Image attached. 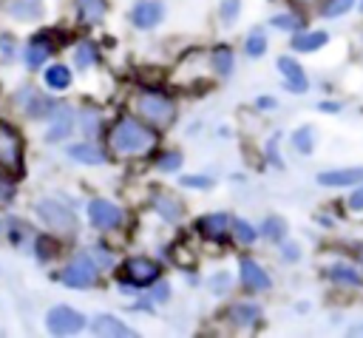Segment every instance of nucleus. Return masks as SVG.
<instances>
[{"mask_svg": "<svg viewBox=\"0 0 363 338\" xmlns=\"http://www.w3.org/2000/svg\"><path fill=\"white\" fill-rule=\"evenodd\" d=\"M111 148L119 153H145L147 148H153V131H147L136 119H119L111 133Z\"/></svg>", "mask_w": 363, "mask_h": 338, "instance_id": "nucleus-1", "label": "nucleus"}, {"mask_svg": "<svg viewBox=\"0 0 363 338\" xmlns=\"http://www.w3.org/2000/svg\"><path fill=\"white\" fill-rule=\"evenodd\" d=\"M0 168L17 173L23 168V139L14 125L0 119Z\"/></svg>", "mask_w": 363, "mask_h": 338, "instance_id": "nucleus-2", "label": "nucleus"}, {"mask_svg": "<svg viewBox=\"0 0 363 338\" xmlns=\"http://www.w3.org/2000/svg\"><path fill=\"white\" fill-rule=\"evenodd\" d=\"M37 216L48 224V227H54L57 233H71L74 230V213L68 210V205H62L60 199H40L37 202Z\"/></svg>", "mask_w": 363, "mask_h": 338, "instance_id": "nucleus-3", "label": "nucleus"}, {"mask_svg": "<svg viewBox=\"0 0 363 338\" xmlns=\"http://www.w3.org/2000/svg\"><path fill=\"white\" fill-rule=\"evenodd\" d=\"M133 105H136V111H139L145 119H150L153 125H167V122L173 119V102L164 99V97H159V94H139V97L133 99Z\"/></svg>", "mask_w": 363, "mask_h": 338, "instance_id": "nucleus-4", "label": "nucleus"}, {"mask_svg": "<svg viewBox=\"0 0 363 338\" xmlns=\"http://www.w3.org/2000/svg\"><path fill=\"white\" fill-rule=\"evenodd\" d=\"M62 281L68 287H88V284H94L96 281V264H94V258L85 256V253L77 256V258H71L68 267L62 270Z\"/></svg>", "mask_w": 363, "mask_h": 338, "instance_id": "nucleus-5", "label": "nucleus"}, {"mask_svg": "<svg viewBox=\"0 0 363 338\" xmlns=\"http://www.w3.org/2000/svg\"><path fill=\"white\" fill-rule=\"evenodd\" d=\"M45 324H48V329H51L54 335H71V332H79V329L85 327V318H82L77 310L60 304V307H54V310L48 312Z\"/></svg>", "mask_w": 363, "mask_h": 338, "instance_id": "nucleus-6", "label": "nucleus"}, {"mask_svg": "<svg viewBox=\"0 0 363 338\" xmlns=\"http://www.w3.org/2000/svg\"><path fill=\"white\" fill-rule=\"evenodd\" d=\"M88 216H91V224L99 227V230H111V227H116L122 222V210L116 205L105 202V199H94L88 205Z\"/></svg>", "mask_w": 363, "mask_h": 338, "instance_id": "nucleus-7", "label": "nucleus"}, {"mask_svg": "<svg viewBox=\"0 0 363 338\" xmlns=\"http://www.w3.org/2000/svg\"><path fill=\"white\" fill-rule=\"evenodd\" d=\"M122 276H125V281H130L136 287H145V284H150V281L159 278V264L150 261V258H130L125 264V273Z\"/></svg>", "mask_w": 363, "mask_h": 338, "instance_id": "nucleus-8", "label": "nucleus"}, {"mask_svg": "<svg viewBox=\"0 0 363 338\" xmlns=\"http://www.w3.org/2000/svg\"><path fill=\"white\" fill-rule=\"evenodd\" d=\"M71 128H74V108L71 105H65V102H60V105H51V128H48V139L54 142V139H65L68 133H71Z\"/></svg>", "mask_w": 363, "mask_h": 338, "instance_id": "nucleus-9", "label": "nucleus"}, {"mask_svg": "<svg viewBox=\"0 0 363 338\" xmlns=\"http://www.w3.org/2000/svg\"><path fill=\"white\" fill-rule=\"evenodd\" d=\"M162 3H156V0H139L133 9H130V20H133V26H139V28H150V26H156L159 20H162Z\"/></svg>", "mask_w": 363, "mask_h": 338, "instance_id": "nucleus-10", "label": "nucleus"}, {"mask_svg": "<svg viewBox=\"0 0 363 338\" xmlns=\"http://www.w3.org/2000/svg\"><path fill=\"white\" fill-rule=\"evenodd\" d=\"M363 179V168H343V170H323L318 173V182L326 187H343V185H354Z\"/></svg>", "mask_w": 363, "mask_h": 338, "instance_id": "nucleus-11", "label": "nucleus"}, {"mask_svg": "<svg viewBox=\"0 0 363 338\" xmlns=\"http://www.w3.org/2000/svg\"><path fill=\"white\" fill-rule=\"evenodd\" d=\"M91 329H94L96 335H116V338L133 335V329H130L128 324H122L119 318H113V315H99V318H94Z\"/></svg>", "mask_w": 363, "mask_h": 338, "instance_id": "nucleus-12", "label": "nucleus"}, {"mask_svg": "<svg viewBox=\"0 0 363 338\" xmlns=\"http://www.w3.org/2000/svg\"><path fill=\"white\" fill-rule=\"evenodd\" d=\"M241 281H244L250 290H267V287H269V276L264 273V267H258V264L250 261V258L241 261Z\"/></svg>", "mask_w": 363, "mask_h": 338, "instance_id": "nucleus-13", "label": "nucleus"}, {"mask_svg": "<svg viewBox=\"0 0 363 338\" xmlns=\"http://www.w3.org/2000/svg\"><path fill=\"white\" fill-rule=\"evenodd\" d=\"M278 68L284 71V77H286V88H292V91H298V94H303L306 91V74L301 71V65L295 62V60H289V57H281L278 60Z\"/></svg>", "mask_w": 363, "mask_h": 338, "instance_id": "nucleus-14", "label": "nucleus"}, {"mask_svg": "<svg viewBox=\"0 0 363 338\" xmlns=\"http://www.w3.org/2000/svg\"><path fill=\"white\" fill-rule=\"evenodd\" d=\"M230 224H233V219H230V216H224V213H213V216L199 219V230H201L204 236H210V239L224 236V233L230 230Z\"/></svg>", "mask_w": 363, "mask_h": 338, "instance_id": "nucleus-15", "label": "nucleus"}, {"mask_svg": "<svg viewBox=\"0 0 363 338\" xmlns=\"http://www.w3.org/2000/svg\"><path fill=\"white\" fill-rule=\"evenodd\" d=\"M6 9L20 20H37L43 14V0H6Z\"/></svg>", "mask_w": 363, "mask_h": 338, "instance_id": "nucleus-16", "label": "nucleus"}, {"mask_svg": "<svg viewBox=\"0 0 363 338\" xmlns=\"http://www.w3.org/2000/svg\"><path fill=\"white\" fill-rule=\"evenodd\" d=\"M48 54H51V45L45 43V37H37V40H31L28 48H26V65H28V68H37V65L45 62Z\"/></svg>", "mask_w": 363, "mask_h": 338, "instance_id": "nucleus-17", "label": "nucleus"}, {"mask_svg": "<svg viewBox=\"0 0 363 338\" xmlns=\"http://www.w3.org/2000/svg\"><path fill=\"white\" fill-rule=\"evenodd\" d=\"M68 156L77 159V162H85V165H102V151L94 148V145H71L68 148Z\"/></svg>", "mask_w": 363, "mask_h": 338, "instance_id": "nucleus-18", "label": "nucleus"}, {"mask_svg": "<svg viewBox=\"0 0 363 338\" xmlns=\"http://www.w3.org/2000/svg\"><path fill=\"white\" fill-rule=\"evenodd\" d=\"M45 82H48V88L62 91V88L71 85V71H68L65 65H51V68L45 71Z\"/></svg>", "mask_w": 363, "mask_h": 338, "instance_id": "nucleus-19", "label": "nucleus"}, {"mask_svg": "<svg viewBox=\"0 0 363 338\" xmlns=\"http://www.w3.org/2000/svg\"><path fill=\"white\" fill-rule=\"evenodd\" d=\"M323 43H326V34H323V31H309V34H298V37L292 40L295 51H315V48H320Z\"/></svg>", "mask_w": 363, "mask_h": 338, "instance_id": "nucleus-20", "label": "nucleus"}, {"mask_svg": "<svg viewBox=\"0 0 363 338\" xmlns=\"http://www.w3.org/2000/svg\"><path fill=\"white\" fill-rule=\"evenodd\" d=\"M23 99H26V114L28 116H43L48 108H51V102L45 99V97H40V94H34V91H23Z\"/></svg>", "mask_w": 363, "mask_h": 338, "instance_id": "nucleus-21", "label": "nucleus"}, {"mask_svg": "<svg viewBox=\"0 0 363 338\" xmlns=\"http://www.w3.org/2000/svg\"><path fill=\"white\" fill-rule=\"evenodd\" d=\"M77 6H79L82 20H88V23H96L105 14V0H77Z\"/></svg>", "mask_w": 363, "mask_h": 338, "instance_id": "nucleus-22", "label": "nucleus"}, {"mask_svg": "<svg viewBox=\"0 0 363 338\" xmlns=\"http://www.w3.org/2000/svg\"><path fill=\"white\" fill-rule=\"evenodd\" d=\"M153 207H156L167 222H176V219L182 216V205L173 202L170 196H156V199H153Z\"/></svg>", "mask_w": 363, "mask_h": 338, "instance_id": "nucleus-23", "label": "nucleus"}, {"mask_svg": "<svg viewBox=\"0 0 363 338\" xmlns=\"http://www.w3.org/2000/svg\"><path fill=\"white\" fill-rule=\"evenodd\" d=\"M329 276H332L335 281H340V284H360L357 270L349 267V264H332V267H329Z\"/></svg>", "mask_w": 363, "mask_h": 338, "instance_id": "nucleus-24", "label": "nucleus"}, {"mask_svg": "<svg viewBox=\"0 0 363 338\" xmlns=\"http://www.w3.org/2000/svg\"><path fill=\"white\" fill-rule=\"evenodd\" d=\"M230 318H233L235 324L247 327V324H252V321L258 318V307H255V304H235L233 312H230Z\"/></svg>", "mask_w": 363, "mask_h": 338, "instance_id": "nucleus-25", "label": "nucleus"}, {"mask_svg": "<svg viewBox=\"0 0 363 338\" xmlns=\"http://www.w3.org/2000/svg\"><path fill=\"white\" fill-rule=\"evenodd\" d=\"M213 62H216V71L230 74V71H233V51H230V48H216Z\"/></svg>", "mask_w": 363, "mask_h": 338, "instance_id": "nucleus-26", "label": "nucleus"}, {"mask_svg": "<svg viewBox=\"0 0 363 338\" xmlns=\"http://www.w3.org/2000/svg\"><path fill=\"white\" fill-rule=\"evenodd\" d=\"M292 145H295L301 153H312V128H301V131H295Z\"/></svg>", "mask_w": 363, "mask_h": 338, "instance_id": "nucleus-27", "label": "nucleus"}, {"mask_svg": "<svg viewBox=\"0 0 363 338\" xmlns=\"http://www.w3.org/2000/svg\"><path fill=\"white\" fill-rule=\"evenodd\" d=\"M264 48H267L264 34H261V31H252V34H250V40H247V54H250V57H261V54H264Z\"/></svg>", "mask_w": 363, "mask_h": 338, "instance_id": "nucleus-28", "label": "nucleus"}, {"mask_svg": "<svg viewBox=\"0 0 363 338\" xmlns=\"http://www.w3.org/2000/svg\"><path fill=\"white\" fill-rule=\"evenodd\" d=\"M233 230H235V236H238V241L241 244H250L252 239H255V230L247 224V222H241V219H233V224H230Z\"/></svg>", "mask_w": 363, "mask_h": 338, "instance_id": "nucleus-29", "label": "nucleus"}, {"mask_svg": "<svg viewBox=\"0 0 363 338\" xmlns=\"http://www.w3.org/2000/svg\"><path fill=\"white\" fill-rule=\"evenodd\" d=\"M74 60L82 65V68H88L94 60H96V51H94V45L91 43H82L79 48H77V54H74Z\"/></svg>", "mask_w": 363, "mask_h": 338, "instance_id": "nucleus-30", "label": "nucleus"}, {"mask_svg": "<svg viewBox=\"0 0 363 338\" xmlns=\"http://www.w3.org/2000/svg\"><path fill=\"white\" fill-rule=\"evenodd\" d=\"M352 3H354V0H329V3L323 6V14H326V17H337V14L349 11Z\"/></svg>", "mask_w": 363, "mask_h": 338, "instance_id": "nucleus-31", "label": "nucleus"}, {"mask_svg": "<svg viewBox=\"0 0 363 338\" xmlns=\"http://www.w3.org/2000/svg\"><path fill=\"white\" fill-rule=\"evenodd\" d=\"M238 9H241V0H221V20L233 23L238 17Z\"/></svg>", "mask_w": 363, "mask_h": 338, "instance_id": "nucleus-32", "label": "nucleus"}, {"mask_svg": "<svg viewBox=\"0 0 363 338\" xmlns=\"http://www.w3.org/2000/svg\"><path fill=\"white\" fill-rule=\"evenodd\" d=\"M284 222L281 219H267V224H264V233L269 236V239H284Z\"/></svg>", "mask_w": 363, "mask_h": 338, "instance_id": "nucleus-33", "label": "nucleus"}, {"mask_svg": "<svg viewBox=\"0 0 363 338\" xmlns=\"http://www.w3.org/2000/svg\"><path fill=\"white\" fill-rule=\"evenodd\" d=\"M179 162H182V153H167V156L159 159V168L162 170H173V168H179Z\"/></svg>", "mask_w": 363, "mask_h": 338, "instance_id": "nucleus-34", "label": "nucleus"}, {"mask_svg": "<svg viewBox=\"0 0 363 338\" xmlns=\"http://www.w3.org/2000/svg\"><path fill=\"white\" fill-rule=\"evenodd\" d=\"M182 185H187V187H210L213 182L201 179V176H182Z\"/></svg>", "mask_w": 363, "mask_h": 338, "instance_id": "nucleus-35", "label": "nucleus"}, {"mask_svg": "<svg viewBox=\"0 0 363 338\" xmlns=\"http://www.w3.org/2000/svg\"><path fill=\"white\" fill-rule=\"evenodd\" d=\"M272 26H278V28H295V26H298V20H295V17L281 14V17H272Z\"/></svg>", "mask_w": 363, "mask_h": 338, "instance_id": "nucleus-36", "label": "nucleus"}, {"mask_svg": "<svg viewBox=\"0 0 363 338\" xmlns=\"http://www.w3.org/2000/svg\"><path fill=\"white\" fill-rule=\"evenodd\" d=\"M349 207H352V210H363V187L349 196Z\"/></svg>", "mask_w": 363, "mask_h": 338, "instance_id": "nucleus-37", "label": "nucleus"}, {"mask_svg": "<svg viewBox=\"0 0 363 338\" xmlns=\"http://www.w3.org/2000/svg\"><path fill=\"white\" fill-rule=\"evenodd\" d=\"M173 256H176V261H179V264H184V267H190V264H193V256H190L187 250H182V247H179Z\"/></svg>", "mask_w": 363, "mask_h": 338, "instance_id": "nucleus-38", "label": "nucleus"}, {"mask_svg": "<svg viewBox=\"0 0 363 338\" xmlns=\"http://www.w3.org/2000/svg\"><path fill=\"white\" fill-rule=\"evenodd\" d=\"M82 119H85V128H88V133H94V128H96V114H91V111H88Z\"/></svg>", "mask_w": 363, "mask_h": 338, "instance_id": "nucleus-39", "label": "nucleus"}, {"mask_svg": "<svg viewBox=\"0 0 363 338\" xmlns=\"http://www.w3.org/2000/svg\"><path fill=\"white\" fill-rule=\"evenodd\" d=\"M167 290H170V287L162 281V284L156 287V293H153V295H156V301H164V298H167Z\"/></svg>", "mask_w": 363, "mask_h": 338, "instance_id": "nucleus-40", "label": "nucleus"}, {"mask_svg": "<svg viewBox=\"0 0 363 338\" xmlns=\"http://www.w3.org/2000/svg\"><path fill=\"white\" fill-rule=\"evenodd\" d=\"M320 108H323V111H337V105H335V102H323Z\"/></svg>", "mask_w": 363, "mask_h": 338, "instance_id": "nucleus-41", "label": "nucleus"}, {"mask_svg": "<svg viewBox=\"0 0 363 338\" xmlns=\"http://www.w3.org/2000/svg\"><path fill=\"white\" fill-rule=\"evenodd\" d=\"M360 9H363V3H360Z\"/></svg>", "mask_w": 363, "mask_h": 338, "instance_id": "nucleus-42", "label": "nucleus"}]
</instances>
